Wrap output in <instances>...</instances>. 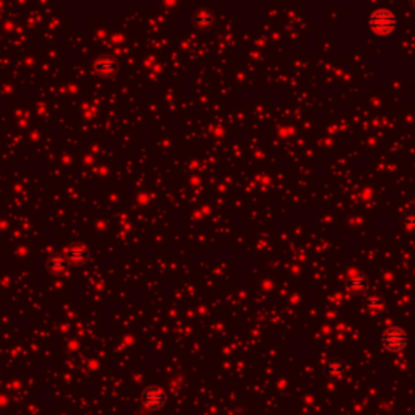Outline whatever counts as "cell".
Returning a JSON list of instances; mask_svg holds the SVG:
<instances>
[{
	"instance_id": "cell-2",
	"label": "cell",
	"mask_w": 415,
	"mask_h": 415,
	"mask_svg": "<svg viewBox=\"0 0 415 415\" xmlns=\"http://www.w3.org/2000/svg\"><path fill=\"white\" fill-rule=\"evenodd\" d=\"M409 344V336L402 328L397 326H391L381 334V346L384 350H388L391 354H399L402 352Z\"/></svg>"
},
{
	"instance_id": "cell-1",
	"label": "cell",
	"mask_w": 415,
	"mask_h": 415,
	"mask_svg": "<svg viewBox=\"0 0 415 415\" xmlns=\"http://www.w3.org/2000/svg\"><path fill=\"white\" fill-rule=\"evenodd\" d=\"M397 20L396 15L391 10L386 8H378L368 16V28L378 36H388L396 29Z\"/></svg>"
},
{
	"instance_id": "cell-7",
	"label": "cell",
	"mask_w": 415,
	"mask_h": 415,
	"mask_svg": "<svg viewBox=\"0 0 415 415\" xmlns=\"http://www.w3.org/2000/svg\"><path fill=\"white\" fill-rule=\"evenodd\" d=\"M406 227L407 229H411V231H415V214H409L407 218H406Z\"/></svg>"
},
{
	"instance_id": "cell-6",
	"label": "cell",
	"mask_w": 415,
	"mask_h": 415,
	"mask_svg": "<svg viewBox=\"0 0 415 415\" xmlns=\"http://www.w3.org/2000/svg\"><path fill=\"white\" fill-rule=\"evenodd\" d=\"M365 305L368 310H371V312H378L379 308L383 307V299H381V295H378V294H370L365 299Z\"/></svg>"
},
{
	"instance_id": "cell-4",
	"label": "cell",
	"mask_w": 415,
	"mask_h": 415,
	"mask_svg": "<svg viewBox=\"0 0 415 415\" xmlns=\"http://www.w3.org/2000/svg\"><path fill=\"white\" fill-rule=\"evenodd\" d=\"M346 371H347L346 364L339 359H331L326 362V365H324V373L331 379H341L344 375H346Z\"/></svg>"
},
{
	"instance_id": "cell-5",
	"label": "cell",
	"mask_w": 415,
	"mask_h": 415,
	"mask_svg": "<svg viewBox=\"0 0 415 415\" xmlns=\"http://www.w3.org/2000/svg\"><path fill=\"white\" fill-rule=\"evenodd\" d=\"M347 287H349V290L355 292V294L364 292L367 287V279L364 276H360V274H352V276H349V279H347Z\"/></svg>"
},
{
	"instance_id": "cell-3",
	"label": "cell",
	"mask_w": 415,
	"mask_h": 415,
	"mask_svg": "<svg viewBox=\"0 0 415 415\" xmlns=\"http://www.w3.org/2000/svg\"><path fill=\"white\" fill-rule=\"evenodd\" d=\"M166 402V394L164 391L159 388H149L144 391L143 394V404L151 409V411H157L161 406H164Z\"/></svg>"
}]
</instances>
